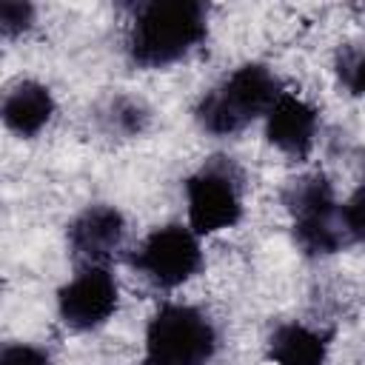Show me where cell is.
<instances>
[{
	"label": "cell",
	"instance_id": "obj_1",
	"mask_svg": "<svg viewBox=\"0 0 365 365\" xmlns=\"http://www.w3.org/2000/svg\"><path fill=\"white\" fill-rule=\"evenodd\" d=\"M208 37V9L197 0H151L137 6L125 51L140 68H168Z\"/></svg>",
	"mask_w": 365,
	"mask_h": 365
},
{
	"label": "cell",
	"instance_id": "obj_2",
	"mask_svg": "<svg viewBox=\"0 0 365 365\" xmlns=\"http://www.w3.org/2000/svg\"><path fill=\"white\" fill-rule=\"evenodd\" d=\"M279 94L282 86L268 66L242 63L220 86L202 94L194 108V120L205 134L231 137L248 128L254 120H265Z\"/></svg>",
	"mask_w": 365,
	"mask_h": 365
},
{
	"label": "cell",
	"instance_id": "obj_3",
	"mask_svg": "<svg viewBox=\"0 0 365 365\" xmlns=\"http://www.w3.org/2000/svg\"><path fill=\"white\" fill-rule=\"evenodd\" d=\"M220 348L217 325L188 302H165L145 325L143 365H211Z\"/></svg>",
	"mask_w": 365,
	"mask_h": 365
},
{
	"label": "cell",
	"instance_id": "obj_4",
	"mask_svg": "<svg viewBox=\"0 0 365 365\" xmlns=\"http://www.w3.org/2000/svg\"><path fill=\"white\" fill-rule=\"evenodd\" d=\"M285 211L291 217L294 242L305 257H331L342 251L345 231L339 220V202L334 197V185L325 174H302L291 180L282 191Z\"/></svg>",
	"mask_w": 365,
	"mask_h": 365
},
{
	"label": "cell",
	"instance_id": "obj_5",
	"mask_svg": "<svg viewBox=\"0 0 365 365\" xmlns=\"http://www.w3.org/2000/svg\"><path fill=\"white\" fill-rule=\"evenodd\" d=\"M188 228L208 237L234 228L242 220V171L231 157H211L185 177Z\"/></svg>",
	"mask_w": 365,
	"mask_h": 365
},
{
	"label": "cell",
	"instance_id": "obj_6",
	"mask_svg": "<svg viewBox=\"0 0 365 365\" xmlns=\"http://www.w3.org/2000/svg\"><path fill=\"white\" fill-rule=\"evenodd\" d=\"M131 265L154 288H163V291L180 288L191 277H197L202 268L200 237L180 222L160 225L151 234H145V240L131 257Z\"/></svg>",
	"mask_w": 365,
	"mask_h": 365
},
{
	"label": "cell",
	"instance_id": "obj_7",
	"mask_svg": "<svg viewBox=\"0 0 365 365\" xmlns=\"http://www.w3.org/2000/svg\"><path fill=\"white\" fill-rule=\"evenodd\" d=\"M120 305V285L108 265H80V271L57 291V317L71 331H94L106 325Z\"/></svg>",
	"mask_w": 365,
	"mask_h": 365
},
{
	"label": "cell",
	"instance_id": "obj_8",
	"mask_svg": "<svg viewBox=\"0 0 365 365\" xmlns=\"http://www.w3.org/2000/svg\"><path fill=\"white\" fill-rule=\"evenodd\" d=\"M66 240L80 265H108L125 240V217L108 202L86 205L68 222Z\"/></svg>",
	"mask_w": 365,
	"mask_h": 365
},
{
	"label": "cell",
	"instance_id": "obj_9",
	"mask_svg": "<svg viewBox=\"0 0 365 365\" xmlns=\"http://www.w3.org/2000/svg\"><path fill=\"white\" fill-rule=\"evenodd\" d=\"M317 128H319L317 108L291 91H282L279 100L265 114L268 143L294 160H305L311 154L314 140H317Z\"/></svg>",
	"mask_w": 365,
	"mask_h": 365
},
{
	"label": "cell",
	"instance_id": "obj_10",
	"mask_svg": "<svg viewBox=\"0 0 365 365\" xmlns=\"http://www.w3.org/2000/svg\"><path fill=\"white\" fill-rule=\"evenodd\" d=\"M3 125L23 137V140H31L37 137L54 117V97H51V88L37 83V80H20L14 83L6 97H3Z\"/></svg>",
	"mask_w": 365,
	"mask_h": 365
},
{
	"label": "cell",
	"instance_id": "obj_11",
	"mask_svg": "<svg viewBox=\"0 0 365 365\" xmlns=\"http://www.w3.org/2000/svg\"><path fill=\"white\" fill-rule=\"evenodd\" d=\"M331 336L302 322H282L268 336V359L274 365H325Z\"/></svg>",
	"mask_w": 365,
	"mask_h": 365
},
{
	"label": "cell",
	"instance_id": "obj_12",
	"mask_svg": "<svg viewBox=\"0 0 365 365\" xmlns=\"http://www.w3.org/2000/svg\"><path fill=\"white\" fill-rule=\"evenodd\" d=\"M97 120H100V128L106 134H117V137H140L148 123H151V108L140 100V97H131V94H117L111 100H106V106L97 111Z\"/></svg>",
	"mask_w": 365,
	"mask_h": 365
},
{
	"label": "cell",
	"instance_id": "obj_13",
	"mask_svg": "<svg viewBox=\"0 0 365 365\" xmlns=\"http://www.w3.org/2000/svg\"><path fill=\"white\" fill-rule=\"evenodd\" d=\"M339 220L348 242L365 245V182L339 205Z\"/></svg>",
	"mask_w": 365,
	"mask_h": 365
},
{
	"label": "cell",
	"instance_id": "obj_14",
	"mask_svg": "<svg viewBox=\"0 0 365 365\" xmlns=\"http://www.w3.org/2000/svg\"><path fill=\"white\" fill-rule=\"evenodd\" d=\"M336 74H339V83L345 86L348 94L365 100V48L345 51L336 60Z\"/></svg>",
	"mask_w": 365,
	"mask_h": 365
},
{
	"label": "cell",
	"instance_id": "obj_15",
	"mask_svg": "<svg viewBox=\"0 0 365 365\" xmlns=\"http://www.w3.org/2000/svg\"><path fill=\"white\" fill-rule=\"evenodd\" d=\"M34 23V6L26 0H3L0 3V29L6 37H20Z\"/></svg>",
	"mask_w": 365,
	"mask_h": 365
},
{
	"label": "cell",
	"instance_id": "obj_16",
	"mask_svg": "<svg viewBox=\"0 0 365 365\" xmlns=\"http://www.w3.org/2000/svg\"><path fill=\"white\" fill-rule=\"evenodd\" d=\"M0 365H51L48 354L29 342H11L0 351Z\"/></svg>",
	"mask_w": 365,
	"mask_h": 365
}]
</instances>
